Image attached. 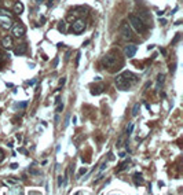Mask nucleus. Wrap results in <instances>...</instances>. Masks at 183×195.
<instances>
[{
  "mask_svg": "<svg viewBox=\"0 0 183 195\" xmlns=\"http://www.w3.org/2000/svg\"><path fill=\"white\" fill-rule=\"evenodd\" d=\"M26 51H28V46L25 44V43H22V44H18V47L14 50V54L19 56V55L26 54Z\"/></svg>",
  "mask_w": 183,
  "mask_h": 195,
  "instance_id": "nucleus-10",
  "label": "nucleus"
},
{
  "mask_svg": "<svg viewBox=\"0 0 183 195\" xmlns=\"http://www.w3.org/2000/svg\"><path fill=\"white\" fill-rule=\"evenodd\" d=\"M134 182H135V186H140V184H143V177L140 173H135L134 175Z\"/></svg>",
  "mask_w": 183,
  "mask_h": 195,
  "instance_id": "nucleus-13",
  "label": "nucleus"
},
{
  "mask_svg": "<svg viewBox=\"0 0 183 195\" xmlns=\"http://www.w3.org/2000/svg\"><path fill=\"white\" fill-rule=\"evenodd\" d=\"M179 40H180V33H176V36H175V39L172 40V43H171V44H172V46H175V44H176Z\"/></svg>",
  "mask_w": 183,
  "mask_h": 195,
  "instance_id": "nucleus-20",
  "label": "nucleus"
},
{
  "mask_svg": "<svg viewBox=\"0 0 183 195\" xmlns=\"http://www.w3.org/2000/svg\"><path fill=\"white\" fill-rule=\"evenodd\" d=\"M102 63L106 68H114L117 63V55L114 52H109L102 58Z\"/></svg>",
  "mask_w": 183,
  "mask_h": 195,
  "instance_id": "nucleus-2",
  "label": "nucleus"
},
{
  "mask_svg": "<svg viewBox=\"0 0 183 195\" xmlns=\"http://www.w3.org/2000/svg\"><path fill=\"white\" fill-rule=\"evenodd\" d=\"M132 131H134V124L131 122V124H130V127L127 128V135H128V136H130L131 133H132Z\"/></svg>",
  "mask_w": 183,
  "mask_h": 195,
  "instance_id": "nucleus-21",
  "label": "nucleus"
},
{
  "mask_svg": "<svg viewBox=\"0 0 183 195\" xmlns=\"http://www.w3.org/2000/svg\"><path fill=\"white\" fill-rule=\"evenodd\" d=\"M69 118H70V115L67 114L66 118H65V122H63V128H67V125H69Z\"/></svg>",
  "mask_w": 183,
  "mask_h": 195,
  "instance_id": "nucleus-22",
  "label": "nucleus"
},
{
  "mask_svg": "<svg viewBox=\"0 0 183 195\" xmlns=\"http://www.w3.org/2000/svg\"><path fill=\"white\" fill-rule=\"evenodd\" d=\"M128 163H130V161H125V162H123V163L120 165V168H117V169H116V172L118 173V172H121V170L127 169V168H128Z\"/></svg>",
  "mask_w": 183,
  "mask_h": 195,
  "instance_id": "nucleus-18",
  "label": "nucleus"
},
{
  "mask_svg": "<svg viewBox=\"0 0 183 195\" xmlns=\"http://www.w3.org/2000/svg\"><path fill=\"white\" fill-rule=\"evenodd\" d=\"M63 186V179H62V176H59L58 177V187H62Z\"/></svg>",
  "mask_w": 183,
  "mask_h": 195,
  "instance_id": "nucleus-26",
  "label": "nucleus"
},
{
  "mask_svg": "<svg viewBox=\"0 0 183 195\" xmlns=\"http://www.w3.org/2000/svg\"><path fill=\"white\" fill-rule=\"evenodd\" d=\"M62 110H63V104H59V103H58V107H57V113H61Z\"/></svg>",
  "mask_w": 183,
  "mask_h": 195,
  "instance_id": "nucleus-28",
  "label": "nucleus"
},
{
  "mask_svg": "<svg viewBox=\"0 0 183 195\" xmlns=\"http://www.w3.org/2000/svg\"><path fill=\"white\" fill-rule=\"evenodd\" d=\"M88 44H89V40H85L84 43H83V46H84V47H85V46H88Z\"/></svg>",
  "mask_w": 183,
  "mask_h": 195,
  "instance_id": "nucleus-43",
  "label": "nucleus"
},
{
  "mask_svg": "<svg viewBox=\"0 0 183 195\" xmlns=\"http://www.w3.org/2000/svg\"><path fill=\"white\" fill-rule=\"evenodd\" d=\"M121 76H123L127 81L130 82L131 85H135V84L138 82V77H136L132 72H128V70H127V72H123V73H121Z\"/></svg>",
  "mask_w": 183,
  "mask_h": 195,
  "instance_id": "nucleus-7",
  "label": "nucleus"
},
{
  "mask_svg": "<svg viewBox=\"0 0 183 195\" xmlns=\"http://www.w3.org/2000/svg\"><path fill=\"white\" fill-rule=\"evenodd\" d=\"M128 21H130L131 26L134 27L135 30L138 33H145L146 32V23L143 22L142 19L139 18L138 15H134V14H131L130 17H128Z\"/></svg>",
  "mask_w": 183,
  "mask_h": 195,
  "instance_id": "nucleus-1",
  "label": "nucleus"
},
{
  "mask_svg": "<svg viewBox=\"0 0 183 195\" xmlns=\"http://www.w3.org/2000/svg\"><path fill=\"white\" fill-rule=\"evenodd\" d=\"M136 51H138V47L135 46V44H128V46L124 48L125 56H128V58H132V56L136 54Z\"/></svg>",
  "mask_w": 183,
  "mask_h": 195,
  "instance_id": "nucleus-9",
  "label": "nucleus"
},
{
  "mask_svg": "<svg viewBox=\"0 0 183 195\" xmlns=\"http://www.w3.org/2000/svg\"><path fill=\"white\" fill-rule=\"evenodd\" d=\"M161 54H162V55H167V50H165V48H161Z\"/></svg>",
  "mask_w": 183,
  "mask_h": 195,
  "instance_id": "nucleus-38",
  "label": "nucleus"
},
{
  "mask_svg": "<svg viewBox=\"0 0 183 195\" xmlns=\"http://www.w3.org/2000/svg\"><path fill=\"white\" fill-rule=\"evenodd\" d=\"M84 30H85V22L83 19H77V21L73 22V25H72V32L73 33L80 34V33H83Z\"/></svg>",
  "mask_w": 183,
  "mask_h": 195,
  "instance_id": "nucleus-5",
  "label": "nucleus"
},
{
  "mask_svg": "<svg viewBox=\"0 0 183 195\" xmlns=\"http://www.w3.org/2000/svg\"><path fill=\"white\" fill-rule=\"evenodd\" d=\"M120 32H121V36H123V39H125V40H132L134 34H132V30H131L130 25H128L127 22H121Z\"/></svg>",
  "mask_w": 183,
  "mask_h": 195,
  "instance_id": "nucleus-4",
  "label": "nucleus"
},
{
  "mask_svg": "<svg viewBox=\"0 0 183 195\" xmlns=\"http://www.w3.org/2000/svg\"><path fill=\"white\" fill-rule=\"evenodd\" d=\"M36 3H37V4H41V3H43V0H35Z\"/></svg>",
  "mask_w": 183,
  "mask_h": 195,
  "instance_id": "nucleus-46",
  "label": "nucleus"
},
{
  "mask_svg": "<svg viewBox=\"0 0 183 195\" xmlns=\"http://www.w3.org/2000/svg\"><path fill=\"white\" fill-rule=\"evenodd\" d=\"M106 168H107V162H106V161H105V162H103L102 165H101V170H99V172L102 173V172H103V170H105V169H106Z\"/></svg>",
  "mask_w": 183,
  "mask_h": 195,
  "instance_id": "nucleus-23",
  "label": "nucleus"
},
{
  "mask_svg": "<svg viewBox=\"0 0 183 195\" xmlns=\"http://www.w3.org/2000/svg\"><path fill=\"white\" fill-rule=\"evenodd\" d=\"M18 151H19V153H23V154H26V150H23V149H18Z\"/></svg>",
  "mask_w": 183,
  "mask_h": 195,
  "instance_id": "nucleus-40",
  "label": "nucleus"
},
{
  "mask_svg": "<svg viewBox=\"0 0 183 195\" xmlns=\"http://www.w3.org/2000/svg\"><path fill=\"white\" fill-rule=\"evenodd\" d=\"M139 18L142 19L143 22H149V19L152 21V18H150V15L148 14V11H145V10H140L139 11Z\"/></svg>",
  "mask_w": 183,
  "mask_h": 195,
  "instance_id": "nucleus-12",
  "label": "nucleus"
},
{
  "mask_svg": "<svg viewBox=\"0 0 183 195\" xmlns=\"http://www.w3.org/2000/svg\"><path fill=\"white\" fill-rule=\"evenodd\" d=\"M58 62H59V58H55V59H54V63H52L54 68H57V66H58Z\"/></svg>",
  "mask_w": 183,
  "mask_h": 195,
  "instance_id": "nucleus-30",
  "label": "nucleus"
},
{
  "mask_svg": "<svg viewBox=\"0 0 183 195\" xmlns=\"http://www.w3.org/2000/svg\"><path fill=\"white\" fill-rule=\"evenodd\" d=\"M164 80H165V74L160 73V74L157 76V88H160L161 84H164Z\"/></svg>",
  "mask_w": 183,
  "mask_h": 195,
  "instance_id": "nucleus-16",
  "label": "nucleus"
},
{
  "mask_svg": "<svg viewBox=\"0 0 183 195\" xmlns=\"http://www.w3.org/2000/svg\"><path fill=\"white\" fill-rule=\"evenodd\" d=\"M80 56H81V52H77V56H76V66H79V62H80Z\"/></svg>",
  "mask_w": 183,
  "mask_h": 195,
  "instance_id": "nucleus-27",
  "label": "nucleus"
},
{
  "mask_svg": "<svg viewBox=\"0 0 183 195\" xmlns=\"http://www.w3.org/2000/svg\"><path fill=\"white\" fill-rule=\"evenodd\" d=\"M3 65H4V62H1V61H0V70H1V68H3Z\"/></svg>",
  "mask_w": 183,
  "mask_h": 195,
  "instance_id": "nucleus-47",
  "label": "nucleus"
},
{
  "mask_svg": "<svg viewBox=\"0 0 183 195\" xmlns=\"http://www.w3.org/2000/svg\"><path fill=\"white\" fill-rule=\"evenodd\" d=\"M154 48V44H150V46H148V50L150 51V50H153Z\"/></svg>",
  "mask_w": 183,
  "mask_h": 195,
  "instance_id": "nucleus-41",
  "label": "nucleus"
},
{
  "mask_svg": "<svg viewBox=\"0 0 183 195\" xmlns=\"http://www.w3.org/2000/svg\"><path fill=\"white\" fill-rule=\"evenodd\" d=\"M0 26L4 29H10L13 26V19L11 15H0Z\"/></svg>",
  "mask_w": 183,
  "mask_h": 195,
  "instance_id": "nucleus-6",
  "label": "nucleus"
},
{
  "mask_svg": "<svg viewBox=\"0 0 183 195\" xmlns=\"http://www.w3.org/2000/svg\"><path fill=\"white\" fill-rule=\"evenodd\" d=\"M65 82H66V77H62L61 80H59V85H63Z\"/></svg>",
  "mask_w": 183,
  "mask_h": 195,
  "instance_id": "nucleus-31",
  "label": "nucleus"
},
{
  "mask_svg": "<svg viewBox=\"0 0 183 195\" xmlns=\"http://www.w3.org/2000/svg\"><path fill=\"white\" fill-rule=\"evenodd\" d=\"M13 34L15 37H22L25 34V26L21 23H14L13 26Z\"/></svg>",
  "mask_w": 183,
  "mask_h": 195,
  "instance_id": "nucleus-8",
  "label": "nucleus"
},
{
  "mask_svg": "<svg viewBox=\"0 0 183 195\" xmlns=\"http://www.w3.org/2000/svg\"><path fill=\"white\" fill-rule=\"evenodd\" d=\"M121 143H123V137L120 136L118 139H117V144L116 146H117V147H121Z\"/></svg>",
  "mask_w": 183,
  "mask_h": 195,
  "instance_id": "nucleus-29",
  "label": "nucleus"
},
{
  "mask_svg": "<svg viewBox=\"0 0 183 195\" xmlns=\"http://www.w3.org/2000/svg\"><path fill=\"white\" fill-rule=\"evenodd\" d=\"M67 19H69V21H74V15H69Z\"/></svg>",
  "mask_w": 183,
  "mask_h": 195,
  "instance_id": "nucleus-39",
  "label": "nucleus"
},
{
  "mask_svg": "<svg viewBox=\"0 0 183 195\" xmlns=\"http://www.w3.org/2000/svg\"><path fill=\"white\" fill-rule=\"evenodd\" d=\"M58 30L61 33H65L66 32V22L65 21H61V22L58 23Z\"/></svg>",
  "mask_w": 183,
  "mask_h": 195,
  "instance_id": "nucleus-17",
  "label": "nucleus"
},
{
  "mask_svg": "<svg viewBox=\"0 0 183 195\" xmlns=\"http://www.w3.org/2000/svg\"><path fill=\"white\" fill-rule=\"evenodd\" d=\"M26 104H28V102H22V103H18V104H15V106H18V107H21V109H23V107H26Z\"/></svg>",
  "mask_w": 183,
  "mask_h": 195,
  "instance_id": "nucleus-25",
  "label": "nucleus"
},
{
  "mask_svg": "<svg viewBox=\"0 0 183 195\" xmlns=\"http://www.w3.org/2000/svg\"><path fill=\"white\" fill-rule=\"evenodd\" d=\"M18 166H19L18 163H11V166H10V168H11V169H17Z\"/></svg>",
  "mask_w": 183,
  "mask_h": 195,
  "instance_id": "nucleus-33",
  "label": "nucleus"
},
{
  "mask_svg": "<svg viewBox=\"0 0 183 195\" xmlns=\"http://www.w3.org/2000/svg\"><path fill=\"white\" fill-rule=\"evenodd\" d=\"M18 188V187H15ZM11 192H18V194H22V190H11Z\"/></svg>",
  "mask_w": 183,
  "mask_h": 195,
  "instance_id": "nucleus-34",
  "label": "nucleus"
},
{
  "mask_svg": "<svg viewBox=\"0 0 183 195\" xmlns=\"http://www.w3.org/2000/svg\"><path fill=\"white\" fill-rule=\"evenodd\" d=\"M33 84H36V80H32V81H28V85H33Z\"/></svg>",
  "mask_w": 183,
  "mask_h": 195,
  "instance_id": "nucleus-36",
  "label": "nucleus"
},
{
  "mask_svg": "<svg viewBox=\"0 0 183 195\" xmlns=\"http://www.w3.org/2000/svg\"><path fill=\"white\" fill-rule=\"evenodd\" d=\"M0 113H1V110H0Z\"/></svg>",
  "mask_w": 183,
  "mask_h": 195,
  "instance_id": "nucleus-48",
  "label": "nucleus"
},
{
  "mask_svg": "<svg viewBox=\"0 0 183 195\" xmlns=\"http://www.w3.org/2000/svg\"><path fill=\"white\" fill-rule=\"evenodd\" d=\"M139 109H140V106H139V103H135L134 109H132V115H134V117H136V115H138Z\"/></svg>",
  "mask_w": 183,
  "mask_h": 195,
  "instance_id": "nucleus-19",
  "label": "nucleus"
},
{
  "mask_svg": "<svg viewBox=\"0 0 183 195\" xmlns=\"http://www.w3.org/2000/svg\"><path fill=\"white\" fill-rule=\"evenodd\" d=\"M14 13H15V14H18V15L23 13V4L21 3V1H18L17 4L14 6Z\"/></svg>",
  "mask_w": 183,
  "mask_h": 195,
  "instance_id": "nucleus-14",
  "label": "nucleus"
},
{
  "mask_svg": "<svg viewBox=\"0 0 183 195\" xmlns=\"http://www.w3.org/2000/svg\"><path fill=\"white\" fill-rule=\"evenodd\" d=\"M114 159V157H113V154L112 153H109V161H113Z\"/></svg>",
  "mask_w": 183,
  "mask_h": 195,
  "instance_id": "nucleus-37",
  "label": "nucleus"
},
{
  "mask_svg": "<svg viewBox=\"0 0 183 195\" xmlns=\"http://www.w3.org/2000/svg\"><path fill=\"white\" fill-rule=\"evenodd\" d=\"M114 82H116V87L117 89H120V91H128L131 87V84L127 80H125L121 74H118V76H116V78H114Z\"/></svg>",
  "mask_w": 183,
  "mask_h": 195,
  "instance_id": "nucleus-3",
  "label": "nucleus"
},
{
  "mask_svg": "<svg viewBox=\"0 0 183 195\" xmlns=\"http://www.w3.org/2000/svg\"><path fill=\"white\" fill-rule=\"evenodd\" d=\"M103 88H105V85L94 87V88L91 89V94H92V95H101V94L103 92Z\"/></svg>",
  "mask_w": 183,
  "mask_h": 195,
  "instance_id": "nucleus-15",
  "label": "nucleus"
},
{
  "mask_svg": "<svg viewBox=\"0 0 183 195\" xmlns=\"http://www.w3.org/2000/svg\"><path fill=\"white\" fill-rule=\"evenodd\" d=\"M87 173V168H81L80 172H79V176H83V175H85Z\"/></svg>",
  "mask_w": 183,
  "mask_h": 195,
  "instance_id": "nucleus-24",
  "label": "nucleus"
},
{
  "mask_svg": "<svg viewBox=\"0 0 183 195\" xmlns=\"http://www.w3.org/2000/svg\"><path fill=\"white\" fill-rule=\"evenodd\" d=\"M1 46H3V48H11L13 47V37H10V36H6L1 39Z\"/></svg>",
  "mask_w": 183,
  "mask_h": 195,
  "instance_id": "nucleus-11",
  "label": "nucleus"
},
{
  "mask_svg": "<svg viewBox=\"0 0 183 195\" xmlns=\"http://www.w3.org/2000/svg\"><path fill=\"white\" fill-rule=\"evenodd\" d=\"M59 102H61V99H59V98H57V99H55V102H54V103H55V104H58Z\"/></svg>",
  "mask_w": 183,
  "mask_h": 195,
  "instance_id": "nucleus-45",
  "label": "nucleus"
},
{
  "mask_svg": "<svg viewBox=\"0 0 183 195\" xmlns=\"http://www.w3.org/2000/svg\"><path fill=\"white\" fill-rule=\"evenodd\" d=\"M101 80H102V77H99V76H96V77H95V81H101Z\"/></svg>",
  "mask_w": 183,
  "mask_h": 195,
  "instance_id": "nucleus-44",
  "label": "nucleus"
},
{
  "mask_svg": "<svg viewBox=\"0 0 183 195\" xmlns=\"http://www.w3.org/2000/svg\"><path fill=\"white\" fill-rule=\"evenodd\" d=\"M175 68H176V63H175L174 66H171V69H170V70H171V73H175Z\"/></svg>",
  "mask_w": 183,
  "mask_h": 195,
  "instance_id": "nucleus-35",
  "label": "nucleus"
},
{
  "mask_svg": "<svg viewBox=\"0 0 183 195\" xmlns=\"http://www.w3.org/2000/svg\"><path fill=\"white\" fill-rule=\"evenodd\" d=\"M3 159H4V153H3V151L0 150V162H1Z\"/></svg>",
  "mask_w": 183,
  "mask_h": 195,
  "instance_id": "nucleus-32",
  "label": "nucleus"
},
{
  "mask_svg": "<svg viewBox=\"0 0 183 195\" xmlns=\"http://www.w3.org/2000/svg\"><path fill=\"white\" fill-rule=\"evenodd\" d=\"M160 23H161V25H165L167 21H165V19H160Z\"/></svg>",
  "mask_w": 183,
  "mask_h": 195,
  "instance_id": "nucleus-42",
  "label": "nucleus"
}]
</instances>
